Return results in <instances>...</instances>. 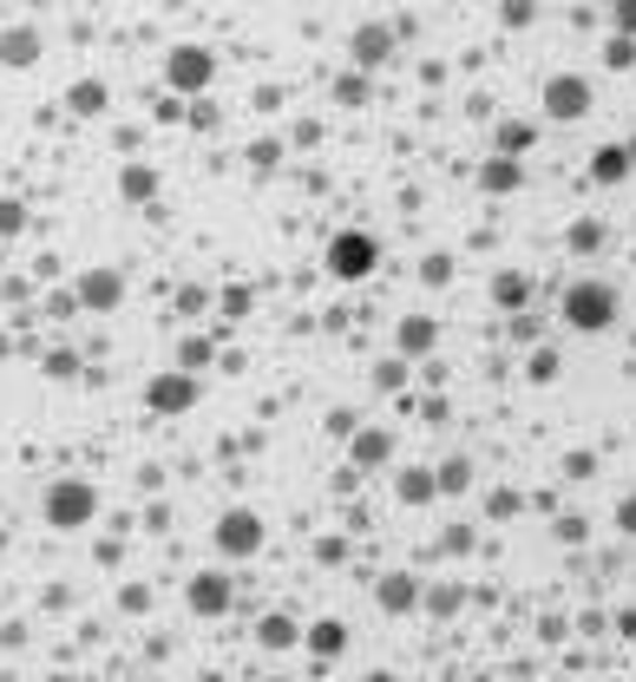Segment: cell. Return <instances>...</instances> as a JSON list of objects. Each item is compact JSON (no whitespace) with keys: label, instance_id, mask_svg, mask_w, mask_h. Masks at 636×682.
Segmentation results:
<instances>
[{"label":"cell","instance_id":"1","mask_svg":"<svg viewBox=\"0 0 636 682\" xmlns=\"http://www.w3.org/2000/svg\"><path fill=\"white\" fill-rule=\"evenodd\" d=\"M565 322H571L578 335H604V328L617 322V289H611V282H571V289H565Z\"/></svg>","mask_w":636,"mask_h":682},{"label":"cell","instance_id":"2","mask_svg":"<svg viewBox=\"0 0 636 682\" xmlns=\"http://www.w3.org/2000/svg\"><path fill=\"white\" fill-rule=\"evenodd\" d=\"M256 545H263V519H256L250 506H230V512L217 519V552H223V558H256Z\"/></svg>","mask_w":636,"mask_h":682},{"label":"cell","instance_id":"3","mask_svg":"<svg viewBox=\"0 0 636 682\" xmlns=\"http://www.w3.org/2000/svg\"><path fill=\"white\" fill-rule=\"evenodd\" d=\"M92 506H99V499H92V486H85V479H59V486L46 493V519H53L59 532L85 525V519H92Z\"/></svg>","mask_w":636,"mask_h":682},{"label":"cell","instance_id":"4","mask_svg":"<svg viewBox=\"0 0 636 682\" xmlns=\"http://www.w3.org/2000/svg\"><path fill=\"white\" fill-rule=\"evenodd\" d=\"M591 99H598V92H591V79H585V72H558V79L545 85V112H552V118H565V125H571V118H585V112H591Z\"/></svg>","mask_w":636,"mask_h":682},{"label":"cell","instance_id":"5","mask_svg":"<svg viewBox=\"0 0 636 682\" xmlns=\"http://www.w3.org/2000/svg\"><path fill=\"white\" fill-rule=\"evenodd\" d=\"M374 263H381L374 236H355V230H348V236H335V243H328V269H335L342 282H361V276H368Z\"/></svg>","mask_w":636,"mask_h":682},{"label":"cell","instance_id":"6","mask_svg":"<svg viewBox=\"0 0 636 682\" xmlns=\"http://www.w3.org/2000/svg\"><path fill=\"white\" fill-rule=\"evenodd\" d=\"M164 79H171L177 92H204V85L217 79V59H210L204 46H177V53L164 59Z\"/></svg>","mask_w":636,"mask_h":682},{"label":"cell","instance_id":"7","mask_svg":"<svg viewBox=\"0 0 636 682\" xmlns=\"http://www.w3.org/2000/svg\"><path fill=\"white\" fill-rule=\"evenodd\" d=\"M190 611L197 617H223L230 611V578L223 571H197L190 578Z\"/></svg>","mask_w":636,"mask_h":682},{"label":"cell","instance_id":"8","mask_svg":"<svg viewBox=\"0 0 636 682\" xmlns=\"http://www.w3.org/2000/svg\"><path fill=\"white\" fill-rule=\"evenodd\" d=\"M144 401H151L158 414H184V407L197 401V381H184V374H158V381L144 388Z\"/></svg>","mask_w":636,"mask_h":682},{"label":"cell","instance_id":"9","mask_svg":"<svg viewBox=\"0 0 636 682\" xmlns=\"http://www.w3.org/2000/svg\"><path fill=\"white\" fill-rule=\"evenodd\" d=\"M309 650H315L322 663H335V657L348 650V624H342V617H322V624L309 631Z\"/></svg>","mask_w":636,"mask_h":682},{"label":"cell","instance_id":"10","mask_svg":"<svg viewBox=\"0 0 636 682\" xmlns=\"http://www.w3.org/2000/svg\"><path fill=\"white\" fill-rule=\"evenodd\" d=\"M33 53H39V33H33V26L0 33V59H7V66H33Z\"/></svg>","mask_w":636,"mask_h":682},{"label":"cell","instance_id":"11","mask_svg":"<svg viewBox=\"0 0 636 682\" xmlns=\"http://www.w3.org/2000/svg\"><path fill=\"white\" fill-rule=\"evenodd\" d=\"M591 177H598V184H624V177H631V151H624V145H604V151L591 158Z\"/></svg>","mask_w":636,"mask_h":682},{"label":"cell","instance_id":"12","mask_svg":"<svg viewBox=\"0 0 636 682\" xmlns=\"http://www.w3.org/2000/svg\"><path fill=\"white\" fill-rule=\"evenodd\" d=\"M79 296H85V302H92V309H105V302H118V296H125V282H118V276H112V269H92V276H85V289H79Z\"/></svg>","mask_w":636,"mask_h":682},{"label":"cell","instance_id":"13","mask_svg":"<svg viewBox=\"0 0 636 682\" xmlns=\"http://www.w3.org/2000/svg\"><path fill=\"white\" fill-rule=\"evenodd\" d=\"M479 184H486V190H512V184H519V158H506V151H499V158L479 171Z\"/></svg>","mask_w":636,"mask_h":682},{"label":"cell","instance_id":"14","mask_svg":"<svg viewBox=\"0 0 636 682\" xmlns=\"http://www.w3.org/2000/svg\"><path fill=\"white\" fill-rule=\"evenodd\" d=\"M256 644H263V650H289V644H296V624H289V617H263V624H256Z\"/></svg>","mask_w":636,"mask_h":682},{"label":"cell","instance_id":"15","mask_svg":"<svg viewBox=\"0 0 636 682\" xmlns=\"http://www.w3.org/2000/svg\"><path fill=\"white\" fill-rule=\"evenodd\" d=\"M493 296H499L506 309H519V302L532 296V282H525V276H499V282H493Z\"/></svg>","mask_w":636,"mask_h":682},{"label":"cell","instance_id":"16","mask_svg":"<svg viewBox=\"0 0 636 682\" xmlns=\"http://www.w3.org/2000/svg\"><path fill=\"white\" fill-rule=\"evenodd\" d=\"M401 348H407V355H420V348H433V322H420V315H414V322L401 328Z\"/></svg>","mask_w":636,"mask_h":682},{"label":"cell","instance_id":"17","mask_svg":"<svg viewBox=\"0 0 636 682\" xmlns=\"http://www.w3.org/2000/svg\"><path fill=\"white\" fill-rule=\"evenodd\" d=\"M381 604H388V611H407V604H414V578H388Z\"/></svg>","mask_w":636,"mask_h":682},{"label":"cell","instance_id":"18","mask_svg":"<svg viewBox=\"0 0 636 682\" xmlns=\"http://www.w3.org/2000/svg\"><path fill=\"white\" fill-rule=\"evenodd\" d=\"M355 453H361V460H388V453H394V440H388V434H361V440H355Z\"/></svg>","mask_w":636,"mask_h":682},{"label":"cell","instance_id":"19","mask_svg":"<svg viewBox=\"0 0 636 682\" xmlns=\"http://www.w3.org/2000/svg\"><path fill=\"white\" fill-rule=\"evenodd\" d=\"M355 53H361V66H374V59L388 53V33H361V39H355Z\"/></svg>","mask_w":636,"mask_h":682},{"label":"cell","instance_id":"20","mask_svg":"<svg viewBox=\"0 0 636 682\" xmlns=\"http://www.w3.org/2000/svg\"><path fill=\"white\" fill-rule=\"evenodd\" d=\"M571 250H604V223H578L571 230Z\"/></svg>","mask_w":636,"mask_h":682},{"label":"cell","instance_id":"21","mask_svg":"<svg viewBox=\"0 0 636 682\" xmlns=\"http://www.w3.org/2000/svg\"><path fill=\"white\" fill-rule=\"evenodd\" d=\"M433 493V473H401V499H427Z\"/></svg>","mask_w":636,"mask_h":682},{"label":"cell","instance_id":"22","mask_svg":"<svg viewBox=\"0 0 636 682\" xmlns=\"http://www.w3.org/2000/svg\"><path fill=\"white\" fill-rule=\"evenodd\" d=\"M499 138H506V158H512V151H525V145H532V125H519V118H512Z\"/></svg>","mask_w":636,"mask_h":682},{"label":"cell","instance_id":"23","mask_svg":"<svg viewBox=\"0 0 636 682\" xmlns=\"http://www.w3.org/2000/svg\"><path fill=\"white\" fill-rule=\"evenodd\" d=\"M604 59H611V66H636V39H624V33H617V39H611V53H604Z\"/></svg>","mask_w":636,"mask_h":682},{"label":"cell","instance_id":"24","mask_svg":"<svg viewBox=\"0 0 636 682\" xmlns=\"http://www.w3.org/2000/svg\"><path fill=\"white\" fill-rule=\"evenodd\" d=\"M72 105L92 112V105H105V92H99V85H72Z\"/></svg>","mask_w":636,"mask_h":682},{"label":"cell","instance_id":"25","mask_svg":"<svg viewBox=\"0 0 636 682\" xmlns=\"http://www.w3.org/2000/svg\"><path fill=\"white\" fill-rule=\"evenodd\" d=\"M617 33H624V39H636V0H624V7H617Z\"/></svg>","mask_w":636,"mask_h":682},{"label":"cell","instance_id":"26","mask_svg":"<svg viewBox=\"0 0 636 682\" xmlns=\"http://www.w3.org/2000/svg\"><path fill=\"white\" fill-rule=\"evenodd\" d=\"M617 525H624V532H636V499H624V506H617Z\"/></svg>","mask_w":636,"mask_h":682},{"label":"cell","instance_id":"27","mask_svg":"<svg viewBox=\"0 0 636 682\" xmlns=\"http://www.w3.org/2000/svg\"><path fill=\"white\" fill-rule=\"evenodd\" d=\"M624 151H631V164H636V138H631V145H624Z\"/></svg>","mask_w":636,"mask_h":682},{"label":"cell","instance_id":"28","mask_svg":"<svg viewBox=\"0 0 636 682\" xmlns=\"http://www.w3.org/2000/svg\"><path fill=\"white\" fill-rule=\"evenodd\" d=\"M368 682H394V677H368Z\"/></svg>","mask_w":636,"mask_h":682}]
</instances>
